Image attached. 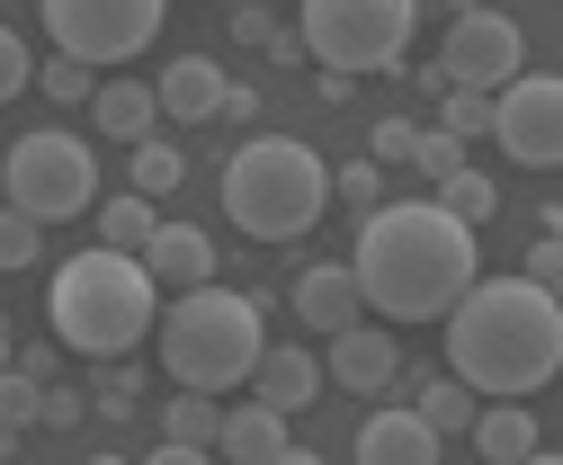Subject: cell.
<instances>
[{"mask_svg":"<svg viewBox=\"0 0 563 465\" xmlns=\"http://www.w3.org/2000/svg\"><path fill=\"white\" fill-rule=\"evenodd\" d=\"M349 278L385 322H439L483 269H474V224H456L439 197H402V207L358 215V251Z\"/></svg>","mask_w":563,"mask_h":465,"instance_id":"cell-1","label":"cell"},{"mask_svg":"<svg viewBox=\"0 0 563 465\" xmlns=\"http://www.w3.org/2000/svg\"><path fill=\"white\" fill-rule=\"evenodd\" d=\"M448 376H465L474 394H537L563 367V305L554 287L528 278H474L448 313Z\"/></svg>","mask_w":563,"mask_h":465,"instance_id":"cell-2","label":"cell"},{"mask_svg":"<svg viewBox=\"0 0 563 465\" xmlns=\"http://www.w3.org/2000/svg\"><path fill=\"white\" fill-rule=\"evenodd\" d=\"M45 322L73 358H125L153 341V269L134 251H81L54 269V296H45Z\"/></svg>","mask_w":563,"mask_h":465,"instance_id":"cell-3","label":"cell"},{"mask_svg":"<svg viewBox=\"0 0 563 465\" xmlns=\"http://www.w3.org/2000/svg\"><path fill=\"white\" fill-rule=\"evenodd\" d=\"M322 207H331V162L296 135H251L224 162V215L251 242H296L322 224Z\"/></svg>","mask_w":563,"mask_h":465,"instance_id":"cell-4","label":"cell"},{"mask_svg":"<svg viewBox=\"0 0 563 465\" xmlns=\"http://www.w3.org/2000/svg\"><path fill=\"white\" fill-rule=\"evenodd\" d=\"M251 358H260V305L251 296L216 287V278L170 296V313H162V367H170V385L224 394V385L251 376Z\"/></svg>","mask_w":563,"mask_h":465,"instance_id":"cell-5","label":"cell"},{"mask_svg":"<svg viewBox=\"0 0 563 465\" xmlns=\"http://www.w3.org/2000/svg\"><path fill=\"white\" fill-rule=\"evenodd\" d=\"M420 0H305L296 45L322 63V73H394L411 45Z\"/></svg>","mask_w":563,"mask_h":465,"instance_id":"cell-6","label":"cell"},{"mask_svg":"<svg viewBox=\"0 0 563 465\" xmlns=\"http://www.w3.org/2000/svg\"><path fill=\"white\" fill-rule=\"evenodd\" d=\"M0 207H19L36 224H73L99 207V162L81 135H63V125H45V135H19L10 144V170H0Z\"/></svg>","mask_w":563,"mask_h":465,"instance_id":"cell-7","label":"cell"},{"mask_svg":"<svg viewBox=\"0 0 563 465\" xmlns=\"http://www.w3.org/2000/svg\"><path fill=\"white\" fill-rule=\"evenodd\" d=\"M170 19V0H45V27H54V54L73 63H134Z\"/></svg>","mask_w":563,"mask_h":465,"instance_id":"cell-8","label":"cell"},{"mask_svg":"<svg viewBox=\"0 0 563 465\" xmlns=\"http://www.w3.org/2000/svg\"><path fill=\"white\" fill-rule=\"evenodd\" d=\"M492 144L519 170H554L563 162V81L554 73H510L492 90Z\"/></svg>","mask_w":563,"mask_h":465,"instance_id":"cell-9","label":"cell"},{"mask_svg":"<svg viewBox=\"0 0 563 465\" xmlns=\"http://www.w3.org/2000/svg\"><path fill=\"white\" fill-rule=\"evenodd\" d=\"M519 63H528V36H519L510 10H474L465 0L448 19V36H439V81L448 90H501Z\"/></svg>","mask_w":563,"mask_h":465,"instance_id":"cell-10","label":"cell"},{"mask_svg":"<svg viewBox=\"0 0 563 465\" xmlns=\"http://www.w3.org/2000/svg\"><path fill=\"white\" fill-rule=\"evenodd\" d=\"M216 456H242V465H305V447H296L287 412H268L260 394H251L242 412H224V421H216Z\"/></svg>","mask_w":563,"mask_h":465,"instance_id":"cell-11","label":"cell"},{"mask_svg":"<svg viewBox=\"0 0 563 465\" xmlns=\"http://www.w3.org/2000/svg\"><path fill=\"white\" fill-rule=\"evenodd\" d=\"M322 376H331V385H349V394H394V376H402V350L385 341V331L349 322V331H331V358H322Z\"/></svg>","mask_w":563,"mask_h":465,"instance_id":"cell-12","label":"cell"},{"mask_svg":"<svg viewBox=\"0 0 563 465\" xmlns=\"http://www.w3.org/2000/svg\"><path fill=\"white\" fill-rule=\"evenodd\" d=\"M296 322L305 331H349V322H367V296H358V278H349V259H313V269L296 278Z\"/></svg>","mask_w":563,"mask_h":465,"instance_id":"cell-13","label":"cell"},{"mask_svg":"<svg viewBox=\"0 0 563 465\" xmlns=\"http://www.w3.org/2000/svg\"><path fill=\"white\" fill-rule=\"evenodd\" d=\"M349 456L358 465H439V430L420 412H402V403H385V412H367L358 439H349Z\"/></svg>","mask_w":563,"mask_h":465,"instance_id":"cell-14","label":"cell"},{"mask_svg":"<svg viewBox=\"0 0 563 465\" xmlns=\"http://www.w3.org/2000/svg\"><path fill=\"white\" fill-rule=\"evenodd\" d=\"M153 108L179 117V125H206V117L224 108V63H216V54H179V63H162Z\"/></svg>","mask_w":563,"mask_h":465,"instance_id":"cell-15","label":"cell"},{"mask_svg":"<svg viewBox=\"0 0 563 465\" xmlns=\"http://www.w3.org/2000/svg\"><path fill=\"white\" fill-rule=\"evenodd\" d=\"M242 385L260 394L268 412H287V421H296L331 376H322V358H305V350H268V341H260V358H251V376H242Z\"/></svg>","mask_w":563,"mask_h":465,"instance_id":"cell-16","label":"cell"},{"mask_svg":"<svg viewBox=\"0 0 563 465\" xmlns=\"http://www.w3.org/2000/svg\"><path fill=\"white\" fill-rule=\"evenodd\" d=\"M134 259L153 269V287H206V278H216V242H206L197 224H153V242Z\"/></svg>","mask_w":563,"mask_h":465,"instance_id":"cell-17","label":"cell"},{"mask_svg":"<svg viewBox=\"0 0 563 465\" xmlns=\"http://www.w3.org/2000/svg\"><path fill=\"white\" fill-rule=\"evenodd\" d=\"M90 125L108 144H144L153 135V81H99L90 90Z\"/></svg>","mask_w":563,"mask_h":465,"instance_id":"cell-18","label":"cell"},{"mask_svg":"<svg viewBox=\"0 0 563 465\" xmlns=\"http://www.w3.org/2000/svg\"><path fill=\"white\" fill-rule=\"evenodd\" d=\"M465 430H474V447H483L492 465H519V456H537V421L519 412V394H501L492 412L474 403V421H465Z\"/></svg>","mask_w":563,"mask_h":465,"instance_id":"cell-19","label":"cell"},{"mask_svg":"<svg viewBox=\"0 0 563 465\" xmlns=\"http://www.w3.org/2000/svg\"><path fill=\"white\" fill-rule=\"evenodd\" d=\"M90 215H99V242H108V251H144V242H153V224H162L144 188H125V197H99Z\"/></svg>","mask_w":563,"mask_h":465,"instance_id":"cell-20","label":"cell"},{"mask_svg":"<svg viewBox=\"0 0 563 465\" xmlns=\"http://www.w3.org/2000/svg\"><path fill=\"white\" fill-rule=\"evenodd\" d=\"M474 403H483V394H474L465 376H420V394H411V412L430 421L439 439H448V430H465V421H474Z\"/></svg>","mask_w":563,"mask_h":465,"instance_id":"cell-21","label":"cell"},{"mask_svg":"<svg viewBox=\"0 0 563 465\" xmlns=\"http://www.w3.org/2000/svg\"><path fill=\"white\" fill-rule=\"evenodd\" d=\"M216 421H224V394H197V385H179V403L162 412V430L179 447H206V456H216Z\"/></svg>","mask_w":563,"mask_h":465,"instance_id":"cell-22","label":"cell"},{"mask_svg":"<svg viewBox=\"0 0 563 465\" xmlns=\"http://www.w3.org/2000/svg\"><path fill=\"white\" fill-rule=\"evenodd\" d=\"M125 170H134V188H144V197H170V188L188 179V153L162 144V135H144V144H125Z\"/></svg>","mask_w":563,"mask_h":465,"instance_id":"cell-23","label":"cell"},{"mask_svg":"<svg viewBox=\"0 0 563 465\" xmlns=\"http://www.w3.org/2000/svg\"><path fill=\"white\" fill-rule=\"evenodd\" d=\"M439 207H448L456 224H483L492 207H501V188H492V170H448V179H439Z\"/></svg>","mask_w":563,"mask_h":465,"instance_id":"cell-24","label":"cell"},{"mask_svg":"<svg viewBox=\"0 0 563 465\" xmlns=\"http://www.w3.org/2000/svg\"><path fill=\"white\" fill-rule=\"evenodd\" d=\"M439 125H448L456 144H483L492 135V90H448L439 99Z\"/></svg>","mask_w":563,"mask_h":465,"instance_id":"cell-25","label":"cell"},{"mask_svg":"<svg viewBox=\"0 0 563 465\" xmlns=\"http://www.w3.org/2000/svg\"><path fill=\"white\" fill-rule=\"evenodd\" d=\"M36 394H45V385H36L27 367H0V430L27 439V430H36Z\"/></svg>","mask_w":563,"mask_h":465,"instance_id":"cell-26","label":"cell"},{"mask_svg":"<svg viewBox=\"0 0 563 465\" xmlns=\"http://www.w3.org/2000/svg\"><path fill=\"white\" fill-rule=\"evenodd\" d=\"M331 197H340V207H358V215H367V207H385V170H376L367 153H358V162H340V170H331Z\"/></svg>","mask_w":563,"mask_h":465,"instance_id":"cell-27","label":"cell"},{"mask_svg":"<svg viewBox=\"0 0 563 465\" xmlns=\"http://www.w3.org/2000/svg\"><path fill=\"white\" fill-rule=\"evenodd\" d=\"M36 90L45 99H63V108H81L99 81H90V63H73V54H54V63H36Z\"/></svg>","mask_w":563,"mask_h":465,"instance_id":"cell-28","label":"cell"},{"mask_svg":"<svg viewBox=\"0 0 563 465\" xmlns=\"http://www.w3.org/2000/svg\"><path fill=\"white\" fill-rule=\"evenodd\" d=\"M36 251H45V224L19 215V207H0V269H27Z\"/></svg>","mask_w":563,"mask_h":465,"instance_id":"cell-29","label":"cell"},{"mask_svg":"<svg viewBox=\"0 0 563 465\" xmlns=\"http://www.w3.org/2000/svg\"><path fill=\"white\" fill-rule=\"evenodd\" d=\"M402 170H420V179H448V170H465V144L448 135V125H430V135L411 144V162H402Z\"/></svg>","mask_w":563,"mask_h":465,"instance_id":"cell-30","label":"cell"},{"mask_svg":"<svg viewBox=\"0 0 563 465\" xmlns=\"http://www.w3.org/2000/svg\"><path fill=\"white\" fill-rule=\"evenodd\" d=\"M411 144H420V125H411V117H376L367 162H376V170H402V162H411Z\"/></svg>","mask_w":563,"mask_h":465,"instance_id":"cell-31","label":"cell"},{"mask_svg":"<svg viewBox=\"0 0 563 465\" xmlns=\"http://www.w3.org/2000/svg\"><path fill=\"white\" fill-rule=\"evenodd\" d=\"M36 430H81V394L45 376V394H36Z\"/></svg>","mask_w":563,"mask_h":465,"instance_id":"cell-32","label":"cell"},{"mask_svg":"<svg viewBox=\"0 0 563 465\" xmlns=\"http://www.w3.org/2000/svg\"><path fill=\"white\" fill-rule=\"evenodd\" d=\"M27 81H36V63H27V45H19L10 27H0V108H10V99H19Z\"/></svg>","mask_w":563,"mask_h":465,"instance_id":"cell-33","label":"cell"},{"mask_svg":"<svg viewBox=\"0 0 563 465\" xmlns=\"http://www.w3.org/2000/svg\"><path fill=\"white\" fill-rule=\"evenodd\" d=\"M528 287H563V242H554V224L537 233V251H528V269H519Z\"/></svg>","mask_w":563,"mask_h":465,"instance_id":"cell-34","label":"cell"},{"mask_svg":"<svg viewBox=\"0 0 563 465\" xmlns=\"http://www.w3.org/2000/svg\"><path fill=\"white\" fill-rule=\"evenodd\" d=\"M99 412L108 421H134V367H108L99 376Z\"/></svg>","mask_w":563,"mask_h":465,"instance_id":"cell-35","label":"cell"},{"mask_svg":"<svg viewBox=\"0 0 563 465\" xmlns=\"http://www.w3.org/2000/svg\"><path fill=\"white\" fill-rule=\"evenodd\" d=\"M233 36H242V45H268V36H277V19L260 10V0H242V10H233Z\"/></svg>","mask_w":563,"mask_h":465,"instance_id":"cell-36","label":"cell"},{"mask_svg":"<svg viewBox=\"0 0 563 465\" xmlns=\"http://www.w3.org/2000/svg\"><path fill=\"white\" fill-rule=\"evenodd\" d=\"M10 367H27V376H36V385H45V376H54V367H63V350H10Z\"/></svg>","mask_w":563,"mask_h":465,"instance_id":"cell-37","label":"cell"},{"mask_svg":"<svg viewBox=\"0 0 563 465\" xmlns=\"http://www.w3.org/2000/svg\"><path fill=\"white\" fill-rule=\"evenodd\" d=\"M251 108H260V99H251L242 81H224V108H216V117H233V125H251Z\"/></svg>","mask_w":563,"mask_h":465,"instance_id":"cell-38","label":"cell"},{"mask_svg":"<svg viewBox=\"0 0 563 465\" xmlns=\"http://www.w3.org/2000/svg\"><path fill=\"white\" fill-rule=\"evenodd\" d=\"M10 350H19V341H10V313H0V367H10Z\"/></svg>","mask_w":563,"mask_h":465,"instance_id":"cell-39","label":"cell"},{"mask_svg":"<svg viewBox=\"0 0 563 465\" xmlns=\"http://www.w3.org/2000/svg\"><path fill=\"white\" fill-rule=\"evenodd\" d=\"M233 10H242V0H233Z\"/></svg>","mask_w":563,"mask_h":465,"instance_id":"cell-40","label":"cell"}]
</instances>
